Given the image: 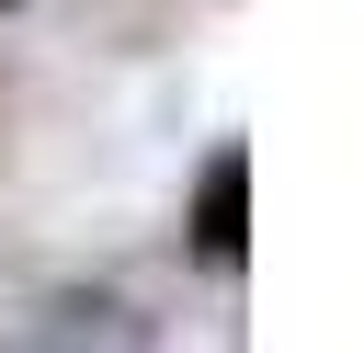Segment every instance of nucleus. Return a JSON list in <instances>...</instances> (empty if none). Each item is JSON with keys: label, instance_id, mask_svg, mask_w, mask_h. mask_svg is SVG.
I'll list each match as a JSON object with an SVG mask.
<instances>
[{"label": "nucleus", "instance_id": "1", "mask_svg": "<svg viewBox=\"0 0 364 353\" xmlns=\"http://www.w3.org/2000/svg\"><path fill=\"white\" fill-rule=\"evenodd\" d=\"M193 239H205V262H239V239H250V159H239V148L205 159V182H193Z\"/></svg>", "mask_w": 364, "mask_h": 353}]
</instances>
